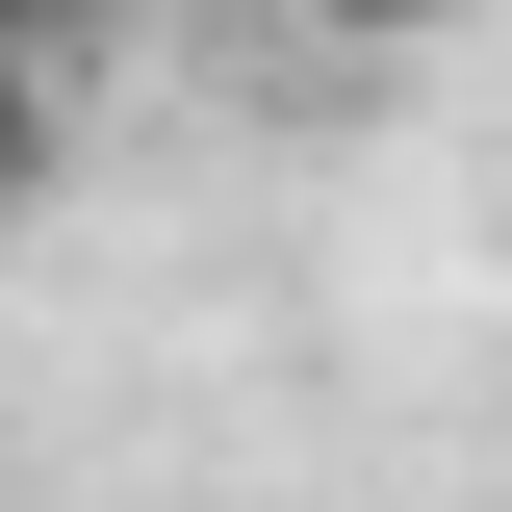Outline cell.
<instances>
[{"label":"cell","mask_w":512,"mask_h":512,"mask_svg":"<svg viewBox=\"0 0 512 512\" xmlns=\"http://www.w3.org/2000/svg\"><path fill=\"white\" fill-rule=\"evenodd\" d=\"M52 180V52H26V26H0V205Z\"/></svg>","instance_id":"6da1fadb"},{"label":"cell","mask_w":512,"mask_h":512,"mask_svg":"<svg viewBox=\"0 0 512 512\" xmlns=\"http://www.w3.org/2000/svg\"><path fill=\"white\" fill-rule=\"evenodd\" d=\"M0 26H26V52H52V26H103V0H0Z\"/></svg>","instance_id":"7a4b0ae2"},{"label":"cell","mask_w":512,"mask_h":512,"mask_svg":"<svg viewBox=\"0 0 512 512\" xmlns=\"http://www.w3.org/2000/svg\"><path fill=\"white\" fill-rule=\"evenodd\" d=\"M333 26H461V0H333Z\"/></svg>","instance_id":"3957f363"}]
</instances>
